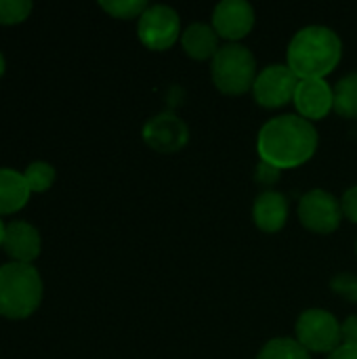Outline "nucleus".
<instances>
[{"label":"nucleus","mask_w":357,"mask_h":359,"mask_svg":"<svg viewBox=\"0 0 357 359\" xmlns=\"http://www.w3.org/2000/svg\"><path fill=\"white\" fill-rule=\"evenodd\" d=\"M343 219L341 202L324 189L307 191L299 202V221L305 229L314 233H332L339 229Z\"/></svg>","instance_id":"nucleus-8"},{"label":"nucleus","mask_w":357,"mask_h":359,"mask_svg":"<svg viewBox=\"0 0 357 359\" xmlns=\"http://www.w3.org/2000/svg\"><path fill=\"white\" fill-rule=\"evenodd\" d=\"M137 34L143 46L151 50H166L183 34L179 13L166 4L147 6V11L139 17Z\"/></svg>","instance_id":"nucleus-6"},{"label":"nucleus","mask_w":357,"mask_h":359,"mask_svg":"<svg viewBox=\"0 0 357 359\" xmlns=\"http://www.w3.org/2000/svg\"><path fill=\"white\" fill-rule=\"evenodd\" d=\"M181 46L187 57L196 61H206L219 53V36L208 23H191L181 34Z\"/></svg>","instance_id":"nucleus-14"},{"label":"nucleus","mask_w":357,"mask_h":359,"mask_svg":"<svg viewBox=\"0 0 357 359\" xmlns=\"http://www.w3.org/2000/svg\"><path fill=\"white\" fill-rule=\"evenodd\" d=\"M343 42L337 32L324 25L299 29L288 44V67L299 80H324L341 61Z\"/></svg>","instance_id":"nucleus-2"},{"label":"nucleus","mask_w":357,"mask_h":359,"mask_svg":"<svg viewBox=\"0 0 357 359\" xmlns=\"http://www.w3.org/2000/svg\"><path fill=\"white\" fill-rule=\"evenodd\" d=\"M143 141L158 154H177L187 145L189 128L177 114L162 111L145 122Z\"/></svg>","instance_id":"nucleus-9"},{"label":"nucleus","mask_w":357,"mask_h":359,"mask_svg":"<svg viewBox=\"0 0 357 359\" xmlns=\"http://www.w3.org/2000/svg\"><path fill=\"white\" fill-rule=\"evenodd\" d=\"M280 175H282V170H278L276 166H271L267 162H259L257 168H255V181L261 187H267V191L280 181Z\"/></svg>","instance_id":"nucleus-22"},{"label":"nucleus","mask_w":357,"mask_h":359,"mask_svg":"<svg viewBox=\"0 0 357 359\" xmlns=\"http://www.w3.org/2000/svg\"><path fill=\"white\" fill-rule=\"evenodd\" d=\"M341 208H343V217H347L351 223L357 225V185L349 187L341 200Z\"/></svg>","instance_id":"nucleus-23"},{"label":"nucleus","mask_w":357,"mask_h":359,"mask_svg":"<svg viewBox=\"0 0 357 359\" xmlns=\"http://www.w3.org/2000/svg\"><path fill=\"white\" fill-rule=\"evenodd\" d=\"M29 187L23 172L13 168H0V215L21 210L29 200Z\"/></svg>","instance_id":"nucleus-15"},{"label":"nucleus","mask_w":357,"mask_h":359,"mask_svg":"<svg viewBox=\"0 0 357 359\" xmlns=\"http://www.w3.org/2000/svg\"><path fill=\"white\" fill-rule=\"evenodd\" d=\"M295 105L305 120H322L335 109V88L326 80H301L295 93Z\"/></svg>","instance_id":"nucleus-11"},{"label":"nucleus","mask_w":357,"mask_h":359,"mask_svg":"<svg viewBox=\"0 0 357 359\" xmlns=\"http://www.w3.org/2000/svg\"><path fill=\"white\" fill-rule=\"evenodd\" d=\"M44 286L38 269L27 263L0 267V316L8 320L29 318L42 303Z\"/></svg>","instance_id":"nucleus-3"},{"label":"nucleus","mask_w":357,"mask_h":359,"mask_svg":"<svg viewBox=\"0 0 357 359\" xmlns=\"http://www.w3.org/2000/svg\"><path fill=\"white\" fill-rule=\"evenodd\" d=\"M99 6L116 19H135L141 17L149 4L145 0H101Z\"/></svg>","instance_id":"nucleus-19"},{"label":"nucleus","mask_w":357,"mask_h":359,"mask_svg":"<svg viewBox=\"0 0 357 359\" xmlns=\"http://www.w3.org/2000/svg\"><path fill=\"white\" fill-rule=\"evenodd\" d=\"M255 8L246 0H223L213 11V27L219 38L240 42L255 27Z\"/></svg>","instance_id":"nucleus-10"},{"label":"nucleus","mask_w":357,"mask_h":359,"mask_svg":"<svg viewBox=\"0 0 357 359\" xmlns=\"http://www.w3.org/2000/svg\"><path fill=\"white\" fill-rule=\"evenodd\" d=\"M32 2L29 0H0V23L15 25L29 17Z\"/></svg>","instance_id":"nucleus-20"},{"label":"nucleus","mask_w":357,"mask_h":359,"mask_svg":"<svg viewBox=\"0 0 357 359\" xmlns=\"http://www.w3.org/2000/svg\"><path fill=\"white\" fill-rule=\"evenodd\" d=\"M328 359H357V347H349V345H341L337 351H332Z\"/></svg>","instance_id":"nucleus-25"},{"label":"nucleus","mask_w":357,"mask_h":359,"mask_svg":"<svg viewBox=\"0 0 357 359\" xmlns=\"http://www.w3.org/2000/svg\"><path fill=\"white\" fill-rule=\"evenodd\" d=\"M297 341L314 353H332L341 343V324L326 309H307L297 320Z\"/></svg>","instance_id":"nucleus-5"},{"label":"nucleus","mask_w":357,"mask_h":359,"mask_svg":"<svg viewBox=\"0 0 357 359\" xmlns=\"http://www.w3.org/2000/svg\"><path fill=\"white\" fill-rule=\"evenodd\" d=\"M299 82L301 80L288 65H282V63L267 65L265 69L259 72L255 80V86H252L255 101L265 109L284 107L286 103L295 101Z\"/></svg>","instance_id":"nucleus-7"},{"label":"nucleus","mask_w":357,"mask_h":359,"mask_svg":"<svg viewBox=\"0 0 357 359\" xmlns=\"http://www.w3.org/2000/svg\"><path fill=\"white\" fill-rule=\"evenodd\" d=\"M335 111L341 118H357V72L347 74L335 86Z\"/></svg>","instance_id":"nucleus-16"},{"label":"nucleus","mask_w":357,"mask_h":359,"mask_svg":"<svg viewBox=\"0 0 357 359\" xmlns=\"http://www.w3.org/2000/svg\"><path fill=\"white\" fill-rule=\"evenodd\" d=\"M4 231H6V225L0 221V246H2V242H4Z\"/></svg>","instance_id":"nucleus-26"},{"label":"nucleus","mask_w":357,"mask_h":359,"mask_svg":"<svg viewBox=\"0 0 357 359\" xmlns=\"http://www.w3.org/2000/svg\"><path fill=\"white\" fill-rule=\"evenodd\" d=\"M4 74V57H2V53H0V76Z\"/></svg>","instance_id":"nucleus-27"},{"label":"nucleus","mask_w":357,"mask_h":359,"mask_svg":"<svg viewBox=\"0 0 357 359\" xmlns=\"http://www.w3.org/2000/svg\"><path fill=\"white\" fill-rule=\"evenodd\" d=\"M330 288L335 294L347 299L349 303H357V276L356 273H339L332 278Z\"/></svg>","instance_id":"nucleus-21"},{"label":"nucleus","mask_w":357,"mask_h":359,"mask_svg":"<svg viewBox=\"0 0 357 359\" xmlns=\"http://www.w3.org/2000/svg\"><path fill=\"white\" fill-rule=\"evenodd\" d=\"M257 359H311L309 351L305 347L299 345L297 339H271L269 343H265V347L259 351Z\"/></svg>","instance_id":"nucleus-17"},{"label":"nucleus","mask_w":357,"mask_h":359,"mask_svg":"<svg viewBox=\"0 0 357 359\" xmlns=\"http://www.w3.org/2000/svg\"><path fill=\"white\" fill-rule=\"evenodd\" d=\"M341 343L349 347H357V316H349L341 324Z\"/></svg>","instance_id":"nucleus-24"},{"label":"nucleus","mask_w":357,"mask_h":359,"mask_svg":"<svg viewBox=\"0 0 357 359\" xmlns=\"http://www.w3.org/2000/svg\"><path fill=\"white\" fill-rule=\"evenodd\" d=\"M318 149V130L301 116L288 114L271 118L263 124L257 137V151L261 162L278 170L299 168L314 158Z\"/></svg>","instance_id":"nucleus-1"},{"label":"nucleus","mask_w":357,"mask_h":359,"mask_svg":"<svg viewBox=\"0 0 357 359\" xmlns=\"http://www.w3.org/2000/svg\"><path fill=\"white\" fill-rule=\"evenodd\" d=\"M40 233L34 225L25 221H13L6 225L2 248L15 263L32 265V261H36L40 255Z\"/></svg>","instance_id":"nucleus-12"},{"label":"nucleus","mask_w":357,"mask_h":359,"mask_svg":"<svg viewBox=\"0 0 357 359\" xmlns=\"http://www.w3.org/2000/svg\"><path fill=\"white\" fill-rule=\"evenodd\" d=\"M252 221L265 233H278L288 221V200L280 191H263L252 206Z\"/></svg>","instance_id":"nucleus-13"},{"label":"nucleus","mask_w":357,"mask_h":359,"mask_svg":"<svg viewBox=\"0 0 357 359\" xmlns=\"http://www.w3.org/2000/svg\"><path fill=\"white\" fill-rule=\"evenodd\" d=\"M356 252H357V246H356Z\"/></svg>","instance_id":"nucleus-28"},{"label":"nucleus","mask_w":357,"mask_h":359,"mask_svg":"<svg viewBox=\"0 0 357 359\" xmlns=\"http://www.w3.org/2000/svg\"><path fill=\"white\" fill-rule=\"evenodd\" d=\"M210 76L223 95H244L252 90L257 72V59L248 46L240 42H229L219 48L210 63Z\"/></svg>","instance_id":"nucleus-4"},{"label":"nucleus","mask_w":357,"mask_h":359,"mask_svg":"<svg viewBox=\"0 0 357 359\" xmlns=\"http://www.w3.org/2000/svg\"><path fill=\"white\" fill-rule=\"evenodd\" d=\"M23 177H25L27 187H29L32 194H42V191L53 187V183L57 179V172H55L53 164H48V162H32L25 168Z\"/></svg>","instance_id":"nucleus-18"}]
</instances>
